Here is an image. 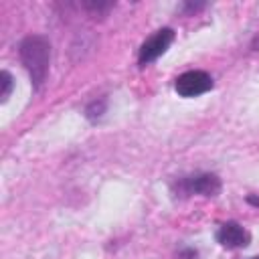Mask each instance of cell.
Returning a JSON list of instances; mask_svg holds the SVG:
<instances>
[{"instance_id": "6da1fadb", "label": "cell", "mask_w": 259, "mask_h": 259, "mask_svg": "<svg viewBox=\"0 0 259 259\" xmlns=\"http://www.w3.org/2000/svg\"><path fill=\"white\" fill-rule=\"evenodd\" d=\"M18 55L20 61L24 65V69L30 75L32 85L38 89L47 75H49V65H51V42L47 36L42 34H28L22 38L20 47H18Z\"/></svg>"}, {"instance_id": "7a4b0ae2", "label": "cell", "mask_w": 259, "mask_h": 259, "mask_svg": "<svg viewBox=\"0 0 259 259\" xmlns=\"http://www.w3.org/2000/svg\"><path fill=\"white\" fill-rule=\"evenodd\" d=\"M174 188L180 196H192V194L217 196L221 192V178L212 172H198V174H190V176L180 178L174 184Z\"/></svg>"}, {"instance_id": "3957f363", "label": "cell", "mask_w": 259, "mask_h": 259, "mask_svg": "<svg viewBox=\"0 0 259 259\" xmlns=\"http://www.w3.org/2000/svg\"><path fill=\"white\" fill-rule=\"evenodd\" d=\"M174 89L182 97H196V95H202L212 89V77L206 71L192 69V71H186L176 77Z\"/></svg>"}, {"instance_id": "277c9868", "label": "cell", "mask_w": 259, "mask_h": 259, "mask_svg": "<svg viewBox=\"0 0 259 259\" xmlns=\"http://www.w3.org/2000/svg\"><path fill=\"white\" fill-rule=\"evenodd\" d=\"M172 40H174V30L172 28H160V30H156L140 47V55H138L140 65H148V63L156 61L158 57H162L168 51V47L172 45Z\"/></svg>"}, {"instance_id": "5b68a950", "label": "cell", "mask_w": 259, "mask_h": 259, "mask_svg": "<svg viewBox=\"0 0 259 259\" xmlns=\"http://www.w3.org/2000/svg\"><path fill=\"white\" fill-rule=\"evenodd\" d=\"M214 237H217L219 245L225 247V249H243L251 243L249 231L243 225L235 223V221H229V223L221 225Z\"/></svg>"}, {"instance_id": "8992f818", "label": "cell", "mask_w": 259, "mask_h": 259, "mask_svg": "<svg viewBox=\"0 0 259 259\" xmlns=\"http://www.w3.org/2000/svg\"><path fill=\"white\" fill-rule=\"evenodd\" d=\"M12 75L8 73V71H2L0 73V99L2 101H6L8 99V95H10V91H12Z\"/></svg>"}, {"instance_id": "52a82bcc", "label": "cell", "mask_w": 259, "mask_h": 259, "mask_svg": "<svg viewBox=\"0 0 259 259\" xmlns=\"http://www.w3.org/2000/svg\"><path fill=\"white\" fill-rule=\"evenodd\" d=\"M103 109H105V101H93L89 107H87V117L89 119H97V117H101V113H103Z\"/></svg>"}, {"instance_id": "ba28073f", "label": "cell", "mask_w": 259, "mask_h": 259, "mask_svg": "<svg viewBox=\"0 0 259 259\" xmlns=\"http://www.w3.org/2000/svg\"><path fill=\"white\" fill-rule=\"evenodd\" d=\"M113 6V2H85V8L93 10V12H105Z\"/></svg>"}, {"instance_id": "9c48e42d", "label": "cell", "mask_w": 259, "mask_h": 259, "mask_svg": "<svg viewBox=\"0 0 259 259\" xmlns=\"http://www.w3.org/2000/svg\"><path fill=\"white\" fill-rule=\"evenodd\" d=\"M249 202H251V204H259V198H253V196H249Z\"/></svg>"}, {"instance_id": "30bf717a", "label": "cell", "mask_w": 259, "mask_h": 259, "mask_svg": "<svg viewBox=\"0 0 259 259\" xmlns=\"http://www.w3.org/2000/svg\"><path fill=\"white\" fill-rule=\"evenodd\" d=\"M253 259H259V257H253Z\"/></svg>"}]
</instances>
